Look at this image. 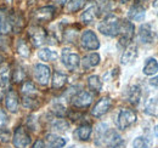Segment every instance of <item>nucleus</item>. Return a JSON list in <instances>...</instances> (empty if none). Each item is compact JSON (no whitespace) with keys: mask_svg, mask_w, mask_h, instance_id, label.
<instances>
[{"mask_svg":"<svg viewBox=\"0 0 158 148\" xmlns=\"http://www.w3.org/2000/svg\"><path fill=\"white\" fill-rule=\"evenodd\" d=\"M119 26H120V21L118 17L113 14H110L102 19V22H100L99 31L103 35L116 37V35H118Z\"/></svg>","mask_w":158,"mask_h":148,"instance_id":"nucleus-1","label":"nucleus"},{"mask_svg":"<svg viewBox=\"0 0 158 148\" xmlns=\"http://www.w3.org/2000/svg\"><path fill=\"white\" fill-rule=\"evenodd\" d=\"M136 119H138L136 113L133 109L123 108V109H120L118 117H117V126L120 130L128 129L129 126H131L136 123Z\"/></svg>","mask_w":158,"mask_h":148,"instance_id":"nucleus-2","label":"nucleus"},{"mask_svg":"<svg viewBox=\"0 0 158 148\" xmlns=\"http://www.w3.org/2000/svg\"><path fill=\"white\" fill-rule=\"evenodd\" d=\"M134 32H135V27H134V24L130 21H128V19L122 21L118 32V34L120 35L119 44L120 45H128L129 41L131 40L133 35H134Z\"/></svg>","mask_w":158,"mask_h":148,"instance_id":"nucleus-3","label":"nucleus"},{"mask_svg":"<svg viewBox=\"0 0 158 148\" xmlns=\"http://www.w3.org/2000/svg\"><path fill=\"white\" fill-rule=\"evenodd\" d=\"M62 62L69 71H76L80 64V57L78 54L73 52L71 49L62 50Z\"/></svg>","mask_w":158,"mask_h":148,"instance_id":"nucleus-4","label":"nucleus"},{"mask_svg":"<svg viewBox=\"0 0 158 148\" xmlns=\"http://www.w3.org/2000/svg\"><path fill=\"white\" fill-rule=\"evenodd\" d=\"M80 43H81V46L86 50H98L100 47L99 39L93 31H85L81 34Z\"/></svg>","mask_w":158,"mask_h":148,"instance_id":"nucleus-5","label":"nucleus"},{"mask_svg":"<svg viewBox=\"0 0 158 148\" xmlns=\"http://www.w3.org/2000/svg\"><path fill=\"white\" fill-rule=\"evenodd\" d=\"M33 74H34V79L39 83L40 85H46L50 80V76H51V72H50V68L43 63H38L34 66V69H33Z\"/></svg>","mask_w":158,"mask_h":148,"instance_id":"nucleus-6","label":"nucleus"},{"mask_svg":"<svg viewBox=\"0 0 158 148\" xmlns=\"http://www.w3.org/2000/svg\"><path fill=\"white\" fill-rule=\"evenodd\" d=\"M12 143L16 148H26L31 143V137L23 126H19L12 137Z\"/></svg>","mask_w":158,"mask_h":148,"instance_id":"nucleus-7","label":"nucleus"},{"mask_svg":"<svg viewBox=\"0 0 158 148\" xmlns=\"http://www.w3.org/2000/svg\"><path fill=\"white\" fill-rule=\"evenodd\" d=\"M139 40L143 44H151L155 41V38H156V33L152 28V24L151 23H145V24H141L140 29H139Z\"/></svg>","mask_w":158,"mask_h":148,"instance_id":"nucleus-8","label":"nucleus"},{"mask_svg":"<svg viewBox=\"0 0 158 148\" xmlns=\"http://www.w3.org/2000/svg\"><path fill=\"white\" fill-rule=\"evenodd\" d=\"M103 142L111 148H120L123 147L124 142L122 140V137L119 136V134L116 130H108L105 132L103 137H102Z\"/></svg>","mask_w":158,"mask_h":148,"instance_id":"nucleus-9","label":"nucleus"},{"mask_svg":"<svg viewBox=\"0 0 158 148\" xmlns=\"http://www.w3.org/2000/svg\"><path fill=\"white\" fill-rule=\"evenodd\" d=\"M93 102V96L88 91H79L72 97V105L76 108H86Z\"/></svg>","mask_w":158,"mask_h":148,"instance_id":"nucleus-10","label":"nucleus"},{"mask_svg":"<svg viewBox=\"0 0 158 148\" xmlns=\"http://www.w3.org/2000/svg\"><path fill=\"white\" fill-rule=\"evenodd\" d=\"M29 38H31V41L34 46H41L46 39H48V34L45 32L44 28H41L39 26H35V27H32L29 29Z\"/></svg>","mask_w":158,"mask_h":148,"instance_id":"nucleus-11","label":"nucleus"},{"mask_svg":"<svg viewBox=\"0 0 158 148\" xmlns=\"http://www.w3.org/2000/svg\"><path fill=\"white\" fill-rule=\"evenodd\" d=\"M111 106H112V100L110 97H102V98H100L99 101L96 102V105L93 107L91 114L94 117H96V118H100V117L105 115L107 112L110 111Z\"/></svg>","mask_w":158,"mask_h":148,"instance_id":"nucleus-12","label":"nucleus"},{"mask_svg":"<svg viewBox=\"0 0 158 148\" xmlns=\"http://www.w3.org/2000/svg\"><path fill=\"white\" fill-rule=\"evenodd\" d=\"M54 16H55V7L54 6L40 7L33 15L34 19L38 21V22H49V21L54 18Z\"/></svg>","mask_w":158,"mask_h":148,"instance_id":"nucleus-13","label":"nucleus"},{"mask_svg":"<svg viewBox=\"0 0 158 148\" xmlns=\"http://www.w3.org/2000/svg\"><path fill=\"white\" fill-rule=\"evenodd\" d=\"M96 16H98V5L94 4V2H91L83 11V14L80 16V19H81L83 23L89 24V23H91L94 19L96 18Z\"/></svg>","mask_w":158,"mask_h":148,"instance_id":"nucleus-14","label":"nucleus"},{"mask_svg":"<svg viewBox=\"0 0 158 148\" xmlns=\"http://www.w3.org/2000/svg\"><path fill=\"white\" fill-rule=\"evenodd\" d=\"M136 57H138V46L131 44L124 50L122 58H120V62H122V64H129V63L134 62L136 60Z\"/></svg>","mask_w":158,"mask_h":148,"instance_id":"nucleus-15","label":"nucleus"},{"mask_svg":"<svg viewBox=\"0 0 158 148\" xmlns=\"http://www.w3.org/2000/svg\"><path fill=\"white\" fill-rule=\"evenodd\" d=\"M146 16V11H145V7L142 5H133L130 9H129V12H128V17L131 21H136V22H141L143 21Z\"/></svg>","mask_w":158,"mask_h":148,"instance_id":"nucleus-16","label":"nucleus"},{"mask_svg":"<svg viewBox=\"0 0 158 148\" xmlns=\"http://www.w3.org/2000/svg\"><path fill=\"white\" fill-rule=\"evenodd\" d=\"M5 103H6V108L10 112L15 113L19 109V95L15 92V91H9L6 95V98H5Z\"/></svg>","mask_w":158,"mask_h":148,"instance_id":"nucleus-17","label":"nucleus"},{"mask_svg":"<svg viewBox=\"0 0 158 148\" xmlns=\"http://www.w3.org/2000/svg\"><path fill=\"white\" fill-rule=\"evenodd\" d=\"M67 75L64 73H62V72H60V71H55L54 72V75H52V80H51V86H52V89H55V90H60V89H62L64 85H66V83H67Z\"/></svg>","mask_w":158,"mask_h":148,"instance_id":"nucleus-18","label":"nucleus"},{"mask_svg":"<svg viewBox=\"0 0 158 148\" xmlns=\"http://www.w3.org/2000/svg\"><path fill=\"white\" fill-rule=\"evenodd\" d=\"M80 63L83 66L84 69H89L93 67H96L100 63V55L94 52V54H89L86 55L83 60H80Z\"/></svg>","mask_w":158,"mask_h":148,"instance_id":"nucleus-19","label":"nucleus"},{"mask_svg":"<svg viewBox=\"0 0 158 148\" xmlns=\"http://www.w3.org/2000/svg\"><path fill=\"white\" fill-rule=\"evenodd\" d=\"M91 131H93V129L89 124H83L74 131V136L80 141H88L91 136Z\"/></svg>","mask_w":158,"mask_h":148,"instance_id":"nucleus-20","label":"nucleus"},{"mask_svg":"<svg viewBox=\"0 0 158 148\" xmlns=\"http://www.w3.org/2000/svg\"><path fill=\"white\" fill-rule=\"evenodd\" d=\"M143 74L145 75H153L158 72V62L156 58L151 57L146 61L145 66H143Z\"/></svg>","mask_w":158,"mask_h":148,"instance_id":"nucleus-21","label":"nucleus"},{"mask_svg":"<svg viewBox=\"0 0 158 148\" xmlns=\"http://www.w3.org/2000/svg\"><path fill=\"white\" fill-rule=\"evenodd\" d=\"M38 57L44 62H51V61H55L59 57V55L56 51H52V50L45 47V49H41L38 51Z\"/></svg>","mask_w":158,"mask_h":148,"instance_id":"nucleus-22","label":"nucleus"},{"mask_svg":"<svg viewBox=\"0 0 158 148\" xmlns=\"http://www.w3.org/2000/svg\"><path fill=\"white\" fill-rule=\"evenodd\" d=\"M141 98V89L138 85H133L128 91V101L131 105H138Z\"/></svg>","mask_w":158,"mask_h":148,"instance_id":"nucleus-23","label":"nucleus"},{"mask_svg":"<svg viewBox=\"0 0 158 148\" xmlns=\"http://www.w3.org/2000/svg\"><path fill=\"white\" fill-rule=\"evenodd\" d=\"M48 148H62L66 145V140L56 135H48Z\"/></svg>","mask_w":158,"mask_h":148,"instance_id":"nucleus-24","label":"nucleus"},{"mask_svg":"<svg viewBox=\"0 0 158 148\" xmlns=\"http://www.w3.org/2000/svg\"><path fill=\"white\" fill-rule=\"evenodd\" d=\"M88 86L91 91L94 92H100L102 90V81L100 80L98 75H90L88 78Z\"/></svg>","mask_w":158,"mask_h":148,"instance_id":"nucleus-25","label":"nucleus"},{"mask_svg":"<svg viewBox=\"0 0 158 148\" xmlns=\"http://www.w3.org/2000/svg\"><path fill=\"white\" fill-rule=\"evenodd\" d=\"M145 113L152 117H157L158 115V101L155 98H150L147 100L146 105H145Z\"/></svg>","mask_w":158,"mask_h":148,"instance_id":"nucleus-26","label":"nucleus"},{"mask_svg":"<svg viewBox=\"0 0 158 148\" xmlns=\"http://www.w3.org/2000/svg\"><path fill=\"white\" fill-rule=\"evenodd\" d=\"M10 28H11V24H10V19H9L6 11L0 9V32L7 33L10 31Z\"/></svg>","mask_w":158,"mask_h":148,"instance_id":"nucleus-27","label":"nucleus"},{"mask_svg":"<svg viewBox=\"0 0 158 148\" xmlns=\"http://www.w3.org/2000/svg\"><path fill=\"white\" fill-rule=\"evenodd\" d=\"M86 1L88 0H69L68 4H67L68 12H77V11H79L86 4Z\"/></svg>","mask_w":158,"mask_h":148,"instance_id":"nucleus-28","label":"nucleus"},{"mask_svg":"<svg viewBox=\"0 0 158 148\" xmlns=\"http://www.w3.org/2000/svg\"><path fill=\"white\" fill-rule=\"evenodd\" d=\"M23 106L29 109H37L40 106V102L37 98H33L32 96H24L23 98Z\"/></svg>","mask_w":158,"mask_h":148,"instance_id":"nucleus-29","label":"nucleus"},{"mask_svg":"<svg viewBox=\"0 0 158 148\" xmlns=\"http://www.w3.org/2000/svg\"><path fill=\"white\" fill-rule=\"evenodd\" d=\"M151 142L146 137H136L133 141V148H150Z\"/></svg>","mask_w":158,"mask_h":148,"instance_id":"nucleus-30","label":"nucleus"},{"mask_svg":"<svg viewBox=\"0 0 158 148\" xmlns=\"http://www.w3.org/2000/svg\"><path fill=\"white\" fill-rule=\"evenodd\" d=\"M22 92L24 96H33L34 93H37V88L33 83L31 81H27L22 85Z\"/></svg>","mask_w":158,"mask_h":148,"instance_id":"nucleus-31","label":"nucleus"},{"mask_svg":"<svg viewBox=\"0 0 158 148\" xmlns=\"http://www.w3.org/2000/svg\"><path fill=\"white\" fill-rule=\"evenodd\" d=\"M17 52L22 57H28L31 55V50H29V47H28V45H27V43L24 40H20L17 43Z\"/></svg>","mask_w":158,"mask_h":148,"instance_id":"nucleus-32","label":"nucleus"},{"mask_svg":"<svg viewBox=\"0 0 158 148\" xmlns=\"http://www.w3.org/2000/svg\"><path fill=\"white\" fill-rule=\"evenodd\" d=\"M51 126L55 130H59V131H64V130L68 129V123L63 119H56L52 121Z\"/></svg>","mask_w":158,"mask_h":148,"instance_id":"nucleus-33","label":"nucleus"},{"mask_svg":"<svg viewBox=\"0 0 158 148\" xmlns=\"http://www.w3.org/2000/svg\"><path fill=\"white\" fill-rule=\"evenodd\" d=\"M52 112H54L55 115H57L59 118H62V117L66 114V108H64V106H62L61 103H57V105H54Z\"/></svg>","mask_w":158,"mask_h":148,"instance_id":"nucleus-34","label":"nucleus"},{"mask_svg":"<svg viewBox=\"0 0 158 148\" xmlns=\"http://www.w3.org/2000/svg\"><path fill=\"white\" fill-rule=\"evenodd\" d=\"M24 76H26V72H24L21 67H19V68L14 72V80L17 81V83H19V81H22V80L24 79Z\"/></svg>","mask_w":158,"mask_h":148,"instance_id":"nucleus-35","label":"nucleus"},{"mask_svg":"<svg viewBox=\"0 0 158 148\" xmlns=\"http://www.w3.org/2000/svg\"><path fill=\"white\" fill-rule=\"evenodd\" d=\"M9 121V118H7V114L4 111L0 109V130L5 129V125L7 124Z\"/></svg>","mask_w":158,"mask_h":148,"instance_id":"nucleus-36","label":"nucleus"},{"mask_svg":"<svg viewBox=\"0 0 158 148\" xmlns=\"http://www.w3.org/2000/svg\"><path fill=\"white\" fill-rule=\"evenodd\" d=\"M33 148H45V145H44V141L43 140H37L34 142V146Z\"/></svg>","mask_w":158,"mask_h":148,"instance_id":"nucleus-37","label":"nucleus"},{"mask_svg":"<svg viewBox=\"0 0 158 148\" xmlns=\"http://www.w3.org/2000/svg\"><path fill=\"white\" fill-rule=\"evenodd\" d=\"M150 85H152V86H155V88H158V75H156L155 78H152V79H150Z\"/></svg>","mask_w":158,"mask_h":148,"instance_id":"nucleus-38","label":"nucleus"},{"mask_svg":"<svg viewBox=\"0 0 158 148\" xmlns=\"http://www.w3.org/2000/svg\"><path fill=\"white\" fill-rule=\"evenodd\" d=\"M99 1H100V4H106L107 0H99Z\"/></svg>","mask_w":158,"mask_h":148,"instance_id":"nucleus-39","label":"nucleus"},{"mask_svg":"<svg viewBox=\"0 0 158 148\" xmlns=\"http://www.w3.org/2000/svg\"><path fill=\"white\" fill-rule=\"evenodd\" d=\"M57 2H61V4H63V2H66V0H56Z\"/></svg>","mask_w":158,"mask_h":148,"instance_id":"nucleus-40","label":"nucleus"},{"mask_svg":"<svg viewBox=\"0 0 158 148\" xmlns=\"http://www.w3.org/2000/svg\"><path fill=\"white\" fill-rule=\"evenodd\" d=\"M1 62H2V57L0 56V64H1Z\"/></svg>","mask_w":158,"mask_h":148,"instance_id":"nucleus-41","label":"nucleus"},{"mask_svg":"<svg viewBox=\"0 0 158 148\" xmlns=\"http://www.w3.org/2000/svg\"><path fill=\"white\" fill-rule=\"evenodd\" d=\"M6 1H9V2H10V1H11V0H6Z\"/></svg>","mask_w":158,"mask_h":148,"instance_id":"nucleus-42","label":"nucleus"},{"mask_svg":"<svg viewBox=\"0 0 158 148\" xmlns=\"http://www.w3.org/2000/svg\"><path fill=\"white\" fill-rule=\"evenodd\" d=\"M157 101H158V98H157Z\"/></svg>","mask_w":158,"mask_h":148,"instance_id":"nucleus-43","label":"nucleus"}]
</instances>
